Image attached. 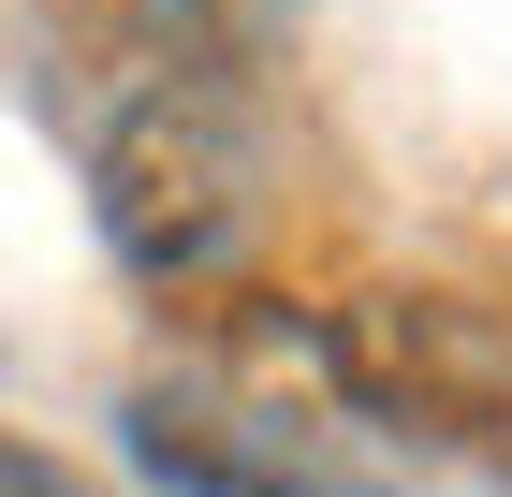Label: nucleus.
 <instances>
[{
    "mask_svg": "<svg viewBox=\"0 0 512 497\" xmlns=\"http://www.w3.org/2000/svg\"><path fill=\"white\" fill-rule=\"evenodd\" d=\"M118 454L161 497H395L381 424L352 410L337 337L293 322V307H249L205 351L147 366L118 395Z\"/></svg>",
    "mask_w": 512,
    "mask_h": 497,
    "instance_id": "obj_1",
    "label": "nucleus"
},
{
    "mask_svg": "<svg viewBox=\"0 0 512 497\" xmlns=\"http://www.w3.org/2000/svg\"><path fill=\"white\" fill-rule=\"evenodd\" d=\"M88 205H103V249L132 278H161V293L220 278L264 234V117H249V88L205 74V59L147 74L88 147Z\"/></svg>",
    "mask_w": 512,
    "mask_h": 497,
    "instance_id": "obj_2",
    "label": "nucleus"
},
{
    "mask_svg": "<svg viewBox=\"0 0 512 497\" xmlns=\"http://www.w3.org/2000/svg\"><path fill=\"white\" fill-rule=\"evenodd\" d=\"M322 337L352 366L366 424H410V439H498L512 424V337L454 293H352L322 307Z\"/></svg>",
    "mask_w": 512,
    "mask_h": 497,
    "instance_id": "obj_3",
    "label": "nucleus"
},
{
    "mask_svg": "<svg viewBox=\"0 0 512 497\" xmlns=\"http://www.w3.org/2000/svg\"><path fill=\"white\" fill-rule=\"evenodd\" d=\"M0 497H88L59 454H30V439H0Z\"/></svg>",
    "mask_w": 512,
    "mask_h": 497,
    "instance_id": "obj_4",
    "label": "nucleus"
}]
</instances>
